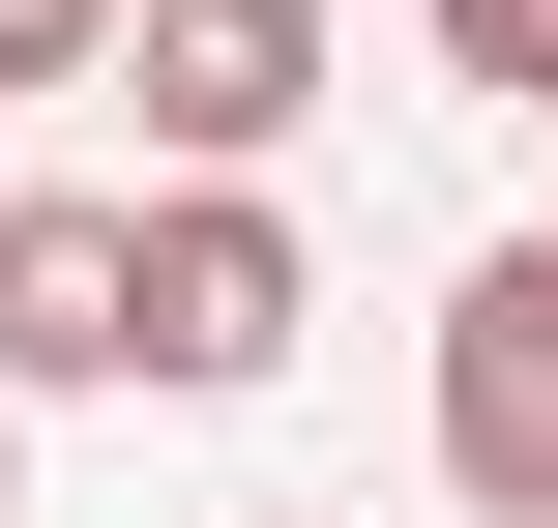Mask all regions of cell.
I'll return each instance as SVG.
<instances>
[{"instance_id": "6da1fadb", "label": "cell", "mask_w": 558, "mask_h": 528, "mask_svg": "<svg viewBox=\"0 0 558 528\" xmlns=\"http://www.w3.org/2000/svg\"><path fill=\"white\" fill-rule=\"evenodd\" d=\"M294 323H324V235H294L265 176H147V206H118V382L235 412V382H294Z\"/></svg>"}, {"instance_id": "7a4b0ae2", "label": "cell", "mask_w": 558, "mask_h": 528, "mask_svg": "<svg viewBox=\"0 0 558 528\" xmlns=\"http://www.w3.org/2000/svg\"><path fill=\"white\" fill-rule=\"evenodd\" d=\"M88 88H147V147H177V176H294V118H324L353 59H324V0H118V29H88Z\"/></svg>"}, {"instance_id": "3957f363", "label": "cell", "mask_w": 558, "mask_h": 528, "mask_svg": "<svg viewBox=\"0 0 558 528\" xmlns=\"http://www.w3.org/2000/svg\"><path fill=\"white\" fill-rule=\"evenodd\" d=\"M441 500L471 528H558V265L530 235L441 265Z\"/></svg>"}, {"instance_id": "277c9868", "label": "cell", "mask_w": 558, "mask_h": 528, "mask_svg": "<svg viewBox=\"0 0 558 528\" xmlns=\"http://www.w3.org/2000/svg\"><path fill=\"white\" fill-rule=\"evenodd\" d=\"M88 382H118V206L29 176L0 206V412H88Z\"/></svg>"}, {"instance_id": "5b68a950", "label": "cell", "mask_w": 558, "mask_h": 528, "mask_svg": "<svg viewBox=\"0 0 558 528\" xmlns=\"http://www.w3.org/2000/svg\"><path fill=\"white\" fill-rule=\"evenodd\" d=\"M441 29V88H500V118H558V0H412Z\"/></svg>"}, {"instance_id": "8992f818", "label": "cell", "mask_w": 558, "mask_h": 528, "mask_svg": "<svg viewBox=\"0 0 558 528\" xmlns=\"http://www.w3.org/2000/svg\"><path fill=\"white\" fill-rule=\"evenodd\" d=\"M88 29H118V0H0V88H88Z\"/></svg>"}, {"instance_id": "52a82bcc", "label": "cell", "mask_w": 558, "mask_h": 528, "mask_svg": "<svg viewBox=\"0 0 558 528\" xmlns=\"http://www.w3.org/2000/svg\"><path fill=\"white\" fill-rule=\"evenodd\" d=\"M0 528H29V412H0Z\"/></svg>"}, {"instance_id": "ba28073f", "label": "cell", "mask_w": 558, "mask_h": 528, "mask_svg": "<svg viewBox=\"0 0 558 528\" xmlns=\"http://www.w3.org/2000/svg\"><path fill=\"white\" fill-rule=\"evenodd\" d=\"M530 265H558V235H530Z\"/></svg>"}, {"instance_id": "9c48e42d", "label": "cell", "mask_w": 558, "mask_h": 528, "mask_svg": "<svg viewBox=\"0 0 558 528\" xmlns=\"http://www.w3.org/2000/svg\"><path fill=\"white\" fill-rule=\"evenodd\" d=\"M294 528H324V500H294Z\"/></svg>"}]
</instances>
